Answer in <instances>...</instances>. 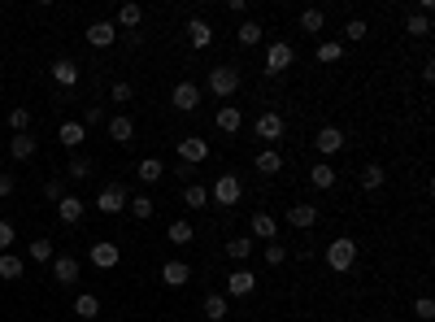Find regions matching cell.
Instances as JSON below:
<instances>
[{"label":"cell","instance_id":"1","mask_svg":"<svg viewBox=\"0 0 435 322\" xmlns=\"http://www.w3.org/2000/svg\"><path fill=\"white\" fill-rule=\"evenodd\" d=\"M326 266L336 270V275H348V270L357 266V240L353 235H336L326 244Z\"/></svg>","mask_w":435,"mask_h":322},{"label":"cell","instance_id":"2","mask_svg":"<svg viewBox=\"0 0 435 322\" xmlns=\"http://www.w3.org/2000/svg\"><path fill=\"white\" fill-rule=\"evenodd\" d=\"M209 92L222 96V101H226V96H235L240 92V66H214L209 70Z\"/></svg>","mask_w":435,"mask_h":322},{"label":"cell","instance_id":"3","mask_svg":"<svg viewBox=\"0 0 435 322\" xmlns=\"http://www.w3.org/2000/svg\"><path fill=\"white\" fill-rule=\"evenodd\" d=\"M240 196H244V187H240L235 175H218V183H214V192H209V201H218L222 209H235Z\"/></svg>","mask_w":435,"mask_h":322},{"label":"cell","instance_id":"4","mask_svg":"<svg viewBox=\"0 0 435 322\" xmlns=\"http://www.w3.org/2000/svg\"><path fill=\"white\" fill-rule=\"evenodd\" d=\"M292 61H296V48H292V44L274 39V44L266 48V74H283V70H288Z\"/></svg>","mask_w":435,"mask_h":322},{"label":"cell","instance_id":"5","mask_svg":"<svg viewBox=\"0 0 435 322\" xmlns=\"http://www.w3.org/2000/svg\"><path fill=\"white\" fill-rule=\"evenodd\" d=\"M252 131H257V140H266L270 148H274V140H283V113H274V109H266L257 122H252Z\"/></svg>","mask_w":435,"mask_h":322},{"label":"cell","instance_id":"6","mask_svg":"<svg viewBox=\"0 0 435 322\" xmlns=\"http://www.w3.org/2000/svg\"><path fill=\"white\" fill-rule=\"evenodd\" d=\"M170 105L178 109V113H192V109H200V87L196 83H174V92H170Z\"/></svg>","mask_w":435,"mask_h":322},{"label":"cell","instance_id":"7","mask_svg":"<svg viewBox=\"0 0 435 322\" xmlns=\"http://www.w3.org/2000/svg\"><path fill=\"white\" fill-rule=\"evenodd\" d=\"M252 287H257V275L240 266V270H231V275H226V292H222V296H226V301H231V296L240 301V296H248Z\"/></svg>","mask_w":435,"mask_h":322},{"label":"cell","instance_id":"8","mask_svg":"<svg viewBox=\"0 0 435 322\" xmlns=\"http://www.w3.org/2000/svg\"><path fill=\"white\" fill-rule=\"evenodd\" d=\"M96 209H100V213H122V209H126V187H122V183L100 187V196H96Z\"/></svg>","mask_w":435,"mask_h":322},{"label":"cell","instance_id":"9","mask_svg":"<svg viewBox=\"0 0 435 322\" xmlns=\"http://www.w3.org/2000/svg\"><path fill=\"white\" fill-rule=\"evenodd\" d=\"M178 157H183V166H200V161H209V144L200 135H188V140H178Z\"/></svg>","mask_w":435,"mask_h":322},{"label":"cell","instance_id":"10","mask_svg":"<svg viewBox=\"0 0 435 322\" xmlns=\"http://www.w3.org/2000/svg\"><path fill=\"white\" fill-rule=\"evenodd\" d=\"M344 144H348V140H344V131H340V127H322V131L314 135V148H318L322 157H336Z\"/></svg>","mask_w":435,"mask_h":322},{"label":"cell","instance_id":"11","mask_svg":"<svg viewBox=\"0 0 435 322\" xmlns=\"http://www.w3.org/2000/svg\"><path fill=\"white\" fill-rule=\"evenodd\" d=\"M252 240H266V244H274L278 240V218L274 213H252Z\"/></svg>","mask_w":435,"mask_h":322},{"label":"cell","instance_id":"12","mask_svg":"<svg viewBox=\"0 0 435 322\" xmlns=\"http://www.w3.org/2000/svg\"><path fill=\"white\" fill-rule=\"evenodd\" d=\"M53 79H57V87H79V61H70V57H57L53 61Z\"/></svg>","mask_w":435,"mask_h":322},{"label":"cell","instance_id":"13","mask_svg":"<svg viewBox=\"0 0 435 322\" xmlns=\"http://www.w3.org/2000/svg\"><path fill=\"white\" fill-rule=\"evenodd\" d=\"M87 257H92V266H96V270H114V266L122 261V249H118V244H92V253H87Z\"/></svg>","mask_w":435,"mask_h":322},{"label":"cell","instance_id":"14","mask_svg":"<svg viewBox=\"0 0 435 322\" xmlns=\"http://www.w3.org/2000/svg\"><path fill=\"white\" fill-rule=\"evenodd\" d=\"M53 279H57L61 287H70L74 279H79V257H70V253L53 257Z\"/></svg>","mask_w":435,"mask_h":322},{"label":"cell","instance_id":"15","mask_svg":"<svg viewBox=\"0 0 435 322\" xmlns=\"http://www.w3.org/2000/svg\"><path fill=\"white\" fill-rule=\"evenodd\" d=\"M109 140H114V144H131V140H135L131 113H114V118H109Z\"/></svg>","mask_w":435,"mask_h":322},{"label":"cell","instance_id":"16","mask_svg":"<svg viewBox=\"0 0 435 322\" xmlns=\"http://www.w3.org/2000/svg\"><path fill=\"white\" fill-rule=\"evenodd\" d=\"M83 213H87V205L79 201V196H61V201H57V218L66 222V227H74V222H83Z\"/></svg>","mask_w":435,"mask_h":322},{"label":"cell","instance_id":"17","mask_svg":"<svg viewBox=\"0 0 435 322\" xmlns=\"http://www.w3.org/2000/svg\"><path fill=\"white\" fill-rule=\"evenodd\" d=\"M314 222H318V205H292L288 209V227H296V231H310L314 227Z\"/></svg>","mask_w":435,"mask_h":322},{"label":"cell","instance_id":"18","mask_svg":"<svg viewBox=\"0 0 435 322\" xmlns=\"http://www.w3.org/2000/svg\"><path fill=\"white\" fill-rule=\"evenodd\" d=\"M214 122H218V131H226V135H235V131L244 127V113H240V105H222V109L214 113Z\"/></svg>","mask_w":435,"mask_h":322},{"label":"cell","instance_id":"19","mask_svg":"<svg viewBox=\"0 0 435 322\" xmlns=\"http://www.w3.org/2000/svg\"><path fill=\"white\" fill-rule=\"evenodd\" d=\"M188 279H192V266H188V261H166V266H161V283H166V287H183Z\"/></svg>","mask_w":435,"mask_h":322},{"label":"cell","instance_id":"20","mask_svg":"<svg viewBox=\"0 0 435 322\" xmlns=\"http://www.w3.org/2000/svg\"><path fill=\"white\" fill-rule=\"evenodd\" d=\"M200 314L209 318V322H226V314H231V301H226L222 292H214V296H204V305H200Z\"/></svg>","mask_w":435,"mask_h":322},{"label":"cell","instance_id":"21","mask_svg":"<svg viewBox=\"0 0 435 322\" xmlns=\"http://www.w3.org/2000/svg\"><path fill=\"white\" fill-rule=\"evenodd\" d=\"M188 39H192V48L200 53V48H209V44H214V27H209L204 18H192V22H188Z\"/></svg>","mask_w":435,"mask_h":322},{"label":"cell","instance_id":"22","mask_svg":"<svg viewBox=\"0 0 435 322\" xmlns=\"http://www.w3.org/2000/svg\"><path fill=\"white\" fill-rule=\"evenodd\" d=\"M114 39H118L114 22H92V27H87V44H92V48H109Z\"/></svg>","mask_w":435,"mask_h":322},{"label":"cell","instance_id":"23","mask_svg":"<svg viewBox=\"0 0 435 322\" xmlns=\"http://www.w3.org/2000/svg\"><path fill=\"white\" fill-rule=\"evenodd\" d=\"M252 166H257V175H278V170H283V153H278V148H262Z\"/></svg>","mask_w":435,"mask_h":322},{"label":"cell","instance_id":"24","mask_svg":"<svg viewBox=\"0 0 435 322\" xmlns=\"http://www.w3.org/2000/svg\"><path fill=\"white\" fill-rule=\"evenodd\" d=\"M35 148H39V144L31 140V131H22V135L9 140V157H13V161H27V157H35Z\"/></svg>","mask_w":435,"mask_h":322},{"label":"cell","instance_id":"25","mask_svg":"<svg viewBox=\"0 0 435 322\" xmlns=\"http://www.w3.org/2000/svg\"><path fill=\"white\" fill-rule=\"evenodd\" d=\"M135 175H140V183H161V179H166V166H161L157 157H144Z\"/></svg>","mask_w":435,"mask_h":322},{"label":"cell","instance_id":"26","mask_svg":"<svg viewBox=\"0 0 435 322\" xmlns=\"http://www.w3.org/2000/svg\"><path fill=\"white\" fill-rule=\"evenodd\" d=\"M383 183H388V170H383L379 161H370V166L362 170V187H366V192H379Z\"/></svg>","mask_w":435,"mask_h":322},{"label":"cell","instance_id":"27","mask_svg":"<svg viewBox=\"0 0 435 322\" xmlns=\"http://www.w3.org/2000/svg\"><path fill=\"white\" fill-rule=\"evenodd\" d=\"M140 22H144V9H140V5H122V9H118V18H114V27H126V31H135Z\"/></svg>","mask_w":435,"mask_h":322},{"label":"cell","instance_id":"28","mask_svg":"<svg viewBox=\"0 0 435 322\" xmlns=\"http://www.w3.org/2000/svg\"><path fill=\"white\" fill-rule=\"evenodd\" d=\"M262 35H266V31H262V22H240V31H235V39H240L244 48H257V44H262Z\"/></svg>","mask_w":435,"mask_h":322},{"label":"cell","instance_id":"29","mask_svg":"<svg viewBox=\"0 0 435 322\" xmlns=\"http://www.w3.org/2000/svg\"><path fill=\"white\" fill-rule=\"evenodd\" d=\"M83 135H87L83 122H61V148H79V144H83Z\"/></svg>","mask_w":435,"mask_h":322},{"label":"cell","instance_id":"30","mask_svg":"<svg viewBox=\"0 0 435 322\" xmlns=\"http://www.w3.org/2000/svg\"><path fill=\"white\" fill-rule=\"evenodd\" d=\"M310 183H314L318 192H326V187H336V170H331L326 161H318V166L310 170Z\"/></svg>","mask_w":435,"mask_h":322},{"label":"cell","instance_id":"31","mask_svg":"<svg viewBox=\"0 0 435 322\" xmlns=\"http://www.w3.org/2000/svg\"><path fill=\"white\" fill-rule=\"evenodd\" d=\"M183 201H188V209H204V205H209V187H204V183H188Z\"/></svg>","mask_w":435,"mask_h":322},{"label":"cell","instance_id":"32","mask_svg":"<svg viewBox=\"0 0 435 322\" xmlns=\"http://www.w3.org/2000/svg\"><path fill=\"white\" fill-rule=\"evenodd\" d=\"M252 253V235H235V240H226V257L231 261H244Z\"/></svg>","mask_w":435,"mask_h":322},{"label":"cell","instance_id":"33","mask_svg":"<svg viewBox=\"0 0 435 322\" xmlns=\"http://www.w3.org/2000/svg\"><path fill=\"white\" fill-rule=\"evenodd\" d=\"M74 314H79V318H87V322H92V318L100 314V301H96L92 292H83V296H74Z\"/></svg>","mask_w":435,"mask_h":322},{"label":"cell","instance_id":"34","mask_svg":"<svg viewBox=\"0 0 435 322\" xmlns=\"http://www.w3.org/2000/svg\"><path fill=\"white\" fill-rule=\"evenodd\" d=\"M126 209H131L140 222H148L152 213H157V205H152V196H131V201H126Z\"/></svg>","mask_w":435,"mask_h":322},{"label":"cell","instance_id":"35","mask_svg":"<svg viewBox=\"0 0 435 322\" xmlns=\"http://www.w3.org/2000/svg\"><path fill=\"white\" fill-rule=\"evenodd\" d=\"M322 27H326V13H322V9H305V13H300V31L318 35Z\"/></svg>","mask_w":435,"mask_h":322},{"label":"cell","instance_id":"36","mask_svg":"<svg viewBox=\"0 0 435 322\" xmlns=\"http://www.w3.org/2000/svg\"><path fill=\"white\" fill-rule=\"evenodd\" d=\"M22 270H27V266H22V257H13V253H0V279H18Z\"/></svg>","mask_w":435,"mask_h":322},{"label":"cell","instance_id":"37","mask_svg":"<svg viewBox=\"0 0 435 322\" xmlns=\"http://www.w3.org/2000/svg\"><path fill=\"white\" fill-rule=\"evenodd\" d=\"M405 31L409 35H431V18L427 13H405Z\"/></svg>","mask_w":435,"mask_h":322},{"label":"cell","instance_id":"38","mask_svg":"<svg viewBox=\"0 0 435 322\" xmlns=\"http://www.w3.org/2000/svg\"><path fill=\"white\" fill-rule=\"evenodd\" d=\"M340 57H344V44H340V39H326V44H318V61H322V66L340 61Z\"/></svg>","mask_w":435,"mask_h":322},{"label":"cell","instance_id":"39","mask_svg":"<svg viewBox=\"0 0 435 322\" xmlns=\"http://www.w3.org/2000/svg\"><path fill=\"white\" fill-rule=\"evenodd\" d=\"M170 244H192V222H183V218H178V222H170Z\"/></svg>","mask_w":435,"mask_h":322},{"label":"cell","instance_id":"40","mask_svg":"<svg viewBox=\"0 0 435 322\" xmlns=\"http://www.w3.org/2000/svg\"><path fill=\"white\" fill-rule=\"evenodd\" d=\"M53 257H57L53 253V240H31V261L44 266V261H53Z\"/></svg>","mask_w":435,"mask_h":322},{"label":"cell","instance_id":"41","mask_svg":"<svg viewBox=\"0 0 435 322\" xmlns=\"http://www.w3.org/2000/svg\"><path fill=\"white\" fill-rule=\"evenodd\" d=\"M9 127H13V131L22 135V131L31 127V109H27V105H18V109H9Z\"/></svg>","mask_w":435,"mask_h":322},{"label":"cell","instance_id":"42","mask_svg":"<svg viewBox=\"0 0 435 322\" xmlns=\"http://www.w3.org/2000/svg\"><path fill=\"white\" fill-rule=\"evenodd\" d=\"M366 35H370V27H366V22H362V18H353V22H348V27H344V39H348V44H362Z\"/></svg>","mask_w":435,"mask_h":322},{"label":"cell","instance_id":"43","mask_svg":"<svg viewBox=\"0 0 435 322\" xmlns=\"http://www.w3.org/2000/svg\"><path fill=\"white\" fill-rule=\"evenodd\" d=\"M414 318H418V322H431V318H435V301H431V296H418V301H414Z\"/></svg>","mask_w":435,"mask_h":322},{"label":"cell","instance_id":"44","mask_svg":"<svg viewBox=\"0 0 435 322\" xmlns=\"http://www.w3.org/2000/svg\"><path fill=\"white\" fill-rule=\"evenodd\" d=\"M283 261H288V249H283V244H278V240L266 244V266H283Z\"/></svg>","mask_w":435,"mask_h":322},{"label":"cell","instance_id":"45","mask_svg":"<svg viewBox=\"0 0 435 322\" xmlns=\"http://www.w3.org/2000/svg\"><path fill=\"white\" fill-rule=\"evenodd\" d=\"M66 175H70V179H87V175H92V161H87V157H74Z\"/></svg>","mask_w":435,"mask_h":322},{"label":"cell","instance_id":"46","mask_svg":"<svg viewBox=\"0 0 435 322\" xmlns=\"http://www.w3.org/2000/svg\"><path fill=\"white\" fill-rule=\"evenodd\" d=\"M105 122V105H83V127H96Z\"/></svg>","mask_w":435,"mask_h":322},{"label":"cell","instance_id":"47","mask_svg":"<svg viewBox=\"0 0 435 322\" xmlns=\"http://www.w3.org/2000/svg\"><path fill=\"white\" fill-rule=\"evenodd\" d=\"M109 96H114V105H126V101H131V83H122V79H118V83L109 87Z\"/></svg>","mask_w":435,"mask_h":322},{"label":"cell","instance_id":"48","mask_svg":"<svg viewBox=\"0 0 435 322\" xmlns=\"http://www.w3.org/2000/svg\"><path fill=\"white\" fill-rule=\"evenodd\" d=\"M18 240V231H13V222H0V253H9V244Z\"/></svg>","mask_w":435,"mask_h":322},{"label":"cell","instance_id":"49","mask_svg":"<svg viewBox=\"0 0 435 322\" xmlns=\"http://www.w3.org/2000/svg\"><path fill=\"white\" fill-rule=\"evenodd\" d=\"M44 196H48V201H61V179H44Z\"/></svg>","mask_w":435,"mask_h":322},{"label":"cell","instance_id":"50","mask_svg":"<svg viewBox=\"0 0 435 322\" xmlns=\"http://www.w3.org/2000/svg\"><path fill=\"white\" fill-rule=\"evenodd\" d=\"M5 196H13V175H0V201Z\"/></svg>","mask_w":435,"mask_h":322}]
</instances>
